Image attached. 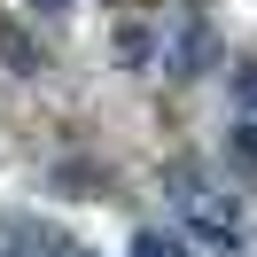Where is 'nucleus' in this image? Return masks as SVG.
<instances>
[{"instance_id":"f257e3e1","label":"nucleus","mask_w":257,"mask_h":257,"mask_svg":"<svg viewBox=\"0 0 257 257\" xmlns=\"http://www.w3.org/2000/svg\"><path fill=\"white\" fill-rule=\"evenodd\" d=\"M164 187H172V203H179V226H187L203 249H241V241H249V218H241L234 195L203 187L195 172H164Z\"/></svg>"},{"instance_id":"f03ea898","label":"nucleus","mask_w":257,"mask_h":257,"mask_svg":"<svg viewBox=\"0 0 257 257\" xmlns=\"http://www.w3.org/2000/svg\"><path fill=\"white\" fill-rule=\"evenodd\" d=\"M210 63H218V47H210L203 24H195V32H179V47H172V70H179V78H203Z\"/></svg>"},{"instance_id":"7ed1b4c3","label":"nucleus","mask_w":257,"mask_h":257,"mask_svg":"<svg viewBox=\"0 0 257 257\" xmlns=\"http://www.w3.org/2000/svg\"><path fill=\"white\" fill-rule=\"evenodd\" d=\"M125 257H195V249H187L179 234H141V241H133Z\"/></svg>"},{"instance_id":"20e7f679","label":"nucleus","mask_w":257,"mask_h":257,"mask_svg":"<svg viewBox=\"0 0 257 257\" xmlns=\"http://www.w3.org/2000/svg\"><path fill=\"white\" fill-rule=\"evenodd\" d=\"M117 63H148V32H141V24L117 32Z\"/></svg>"},{"instance_id":"39448f33","label":"nucleus","mask_w":257,"mask_h":257,"mask_svg":"<svg viewBox=\"0 0 257 257\" xmlns=\"http://www.w3.org/2000/svg\"><path fill=\"white\" fill-rule=\"evenodd\" d=\"M234 164H241V172H257V117H249V125H234Z\"/></svg>"},{"instance_id":"423d86ee","label":"nucleus","mask_w":257,"mask_h":257,"mask_svg":"<svg viewBox=\"0 0 257 257\" xmlns=\"http://www.w3.org/2000/svg\"><path fill=\"white\" fill-rule=\"evenodd\" d=\"M234 86L249 94V117H257V63H241V70H234Z\"/></svg>"}]
</instances>
